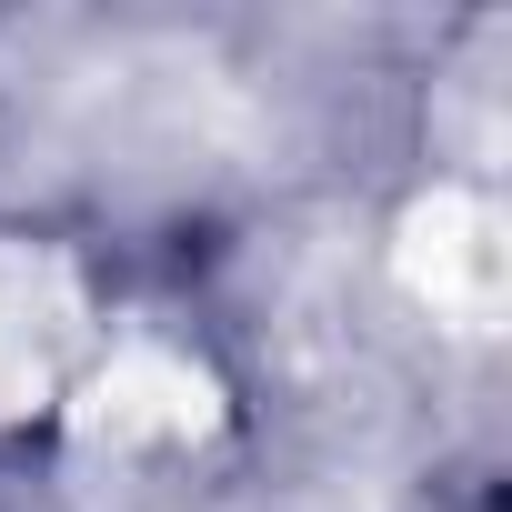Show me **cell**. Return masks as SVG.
<instances>
[{
	"instance_id": "7a4b0ae2",
	"label": "cell",
	"mask_w": 512,
	"mask_h": 512,
	"mask_svg": "<svg viewBox=\"0 0 512 512\" xmlns=\"http://www.w3.org/2000/svg\"><path fill=\"white\" fill-rule=\"evenodd\" d=\"M382 272L392 292L452 332V342H492L502 302H512V221H502V181H462V171H422L392 221H382Z\"/></svg>"
},
{
	"instance_id": "6da1fadb",
	"label": "cell",
	"mask_w": 512,
	"mask_h": 512,
	"mask_svg": "<svg viewBox=\"0 0 512 512\" xmlns=\"http://www.w3.org/2000/svg\"><path fill=\"white\" fill-rule=\"evenodd\" d=\"M141 292V262L101 221L0 201V482L71 462L91 382Z\"/></svg>"
},
{
	"instance_id": "3957f363",
	"label": "cell",
	"mask_w": 512,
	"mask_h": 512,
	"mask_svg": "<svg viewBox=\"0 0 512 512\" xmlns=\"http://www.w3.org/2000/svg\"><path fill=\"white\" fill-rule=\"evenodd\" d=\"M422 512H502V482H492V462H462V472H442Z\"/></svg>"
}]
</instances>
